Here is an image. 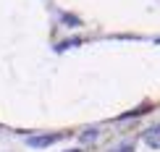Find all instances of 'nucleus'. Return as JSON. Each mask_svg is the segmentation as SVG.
I'll return each mask as SVG.
<instances>
[{"instance_id": "nucleus-1", "label": "nucleus", "mask_w": 160, "mask_h": 152, "mask_svg": "<svg viewBox=\"0 0 160 152\" xmlns=\"http://www.w3.org/2000/svg\"><path fill=\"white\" fill-rule=\"evenodd\" d=\"M61 134H45V136H32L29 144L32 147H48V144H52V139H58Z\"/></svg>"}, {"instance_id": "nucleus-5", "label": "nucleus", "mask_w": 160, "mask_h": 152, "mask_svg": "<svg viewBox=\"0 0 160 152\" xmlns=\"http://www.w3.org/2000/svg\"><path fill=\"white\" fill-rule=\"evenodd\" d=\"M68 152H79V150H68Z\"/></svg>"}, {"instance_id": "nucleus-3", "label": "nucleus", "mask_w": 160, "mask_h": 152, "mask_svg": "<svg viewBox=\"0 0 160 152\" xmlns=\"http://www.w3.org/2000/svg\"><path fill=\"white\" fill-rule=\"evenodd\" d=\"M110 152H134V142H121L118 147H113Z\"/></svg>"}, {"instance_id": "nucleus-4", "label": "nucleus", "mask_w": 160, "mask_h": 152, "mask_svg": "<svg viewBox=\"0 0 160 152\" xmlns=\"http://www.w3.org/2000/svg\"><path fill=\"white\" fill-rule=\"evenodd\" d=\"M97 136H100V131H97V129H92V131H84L82 139H84V142H89V139H97Z\"/></svg>"}, {"instance_id": "nucleus-2", "label": "nucleus", "mask_w": 160, "mask_h": 152, "mask_svg": "<svg viewBox=\"0 0 160 152\" xmlns=\"http://www.w3.org/2000/svg\"><path fill=\"white\" fill-rule=\"evenodd\" d=\"M144 139H147L150 147H160V131H158V129H155V131H147V134H144Z\"/></svg>"}]
</instances>
